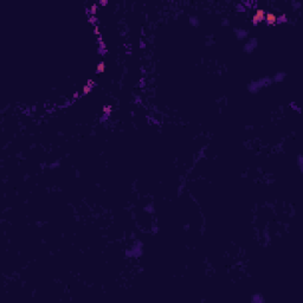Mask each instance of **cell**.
Here are the masks:
<instances>
[{"label": "cell", "mask_w": 303, "mask_h": 303, "mask_svg": "<svg viewBox=\"0 0 303 303\" xmlns=\"http://www.w3.org/2000/svg\"><path fill=\"white\" fill-rule=\"evenodd\" d=\"M264 17H265V11L264 10H256V13L253 14V23L257 24L259 21L264 20Z\"/></svg>", "instance_id": "cell-1"}, {"label": "cell", "mask_w": 303, "mask_h": 303, "mask_svg": "<svg viewBox=\"0 0 303 303\" xmlns=\"http://www.w3.org/2000/svg\"><path fill=\"white\" fill-rule=\"evenodd\" d=\"M278 15H276L275 13H271V12H268V13H265V17H264V19L268 21L269 24H275L278 19Z\"/></svg>", "instance_id": "cell-2"}, {"label": "cell", "mask_w": 303, "mask_h": 303, "mask_svg": "<svg viewBox=\"0 0 303 303\" xmlns=\"http://www.w3.org/2000/svg\"><path fill=\"white\" fill-rule=\"evenodd\" d=\"M97 70H98V71H103V70H104V64H100V65L97 67Z\"/></svg>", "instance_id": "cell-3"}]
</instances>
